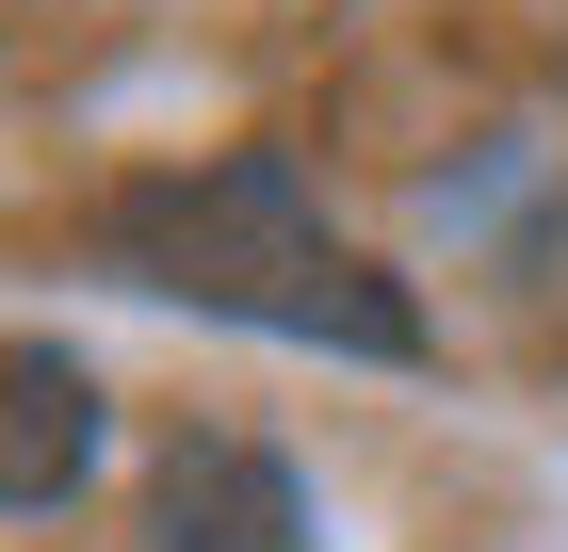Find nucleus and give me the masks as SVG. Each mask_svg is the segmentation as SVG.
Returning a JSON list of instances; mask_svg holds the SVG:
<instances>
[{"mask_svg": "<svg viewBox=\"0 0 568 552\" xmlns=\"http://www.w3.org/2000/svg\"><path fill=\"white\" fill-rule=\"evenodd\" d=\"M98 244L131 260L146 293H195L227 325H276V341H342V358H423V309L374 277V260L325 244V195H308L293 147H227L195 179H131Z\"/></svg>", "mask_w": 568, "mask_h": 552, "instance_id": "nucleus-1", "label": "nucleus"}, {"mask_svg": "<svg viewBox=\"0 0 568 552\" xmlns=\"http://www.w3.org/2000/svg\"><path fill=\"white\" fill-rule=\"evenodd\" d=\"M146 552H308V488L261 439H179L146 488Z\"/></svg>", "mask_w": 568, "mask_h": 552, "instance_id": "nucleus-2", "label": "nucleus"}, {"mask_svg": "<svg viewBox=\"0 0 568 552\" xmlns=\"http://www.w3.org/2000/svg\"><path fill=\"white\" fill-rule=\"evenodd\" d=\"M82 455H98V374L65 358V341H17V455H0V504L49 520L65 488H82Z\"/></svg>", "mask_w": 568, "mask_h": 552, "instance_id": "nucleus-3", "label": "nucleus"}]
</instances>
